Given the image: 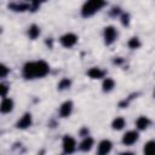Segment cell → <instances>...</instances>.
I'll use <instances>...</instances> for the list:
<instances>
[{
	"label": "cell",
	"mask_w": 155,
	"mask_h": 155,
	"mask_svg": "<svg viewBox=\"0 0 155 155\" xmlns=\"http://www.w3.org/2000/svg\"><path fill=\"white\" fill-rule=\"evenodd\" d=\"M140 46V41H139V39L138 38H131L130 39V41H128V47L130 48H138Z\"/></svg>",
	"instance_id": "d6986e66"
},
{
	"label": "cell",
	"mask_w": 155,
	"mask_h": 155,
	"mask_svg": "<svg viewBox=\"0 0 155 155\" xmlns=\"http://www.w3.org/2000/svg\"><path fill=\"white\" fill-rule=\"evenodd\" d=\"M125 125H126V121H125V119L121 117V116L114 119V120H113V124H111L113 128H114V130H117V131H119V130H122V128L125 127Z\"/></svg>",
	"instance_id": "2e32d148"
},
{
	"label": "cell",
	"mask_w": 155,
	"mask_h": 155,
	"mask_svg": "<svg viewBox=\"0 0 155 155\" xmlns=\"http://www.w3.org/2000/svg\"><path fill=\"white\" fill-rule=\"evenodd\" d=\"M71 111H73V103H71L70 101L64 102V103L61 105V108H59V115H61L62 117H68V116H70Z\"/></svg>",
	"instance_id": "9c48e42d"
},
{
	"label": "cell",
	"mask_w": 155,
	"mask_h": 155,
	"mask_svg": "<svg viewBox=\"0 0 155 155\" xmlns=\"http://www.w3.org/2000/svg\"><path fill=\"white\" fill-rule=\"evenodd\" d=\"M62 147H63V151L67 153V154H71L75 151L76 149V142L75 139L71 137V136H68L65 134L63 137V140H62Z\"/></svg>",
	"instance_id": "277c9868"
},
{
	"label": "cell",
	"mask_w": 155,
	"mask_h": 155,
	"mask_svg": "<svg viewBox=\"0 0 155 155\" xmlns=\"http://www.w3.org/2000/svg\"><path fill=\"white\" fill-rule=\"evenodd\" d=\"M105 5V0H87L81 8L82 17H91Z\"/></svg>",
	"instance_id": "7a4b0ae2"
},
{
	"label": "cell",
	"mask_w": 155,
	"mask_h": 155,
	"mask_svg": "<svg viewBox=\"0 0 155 155\" xmlns=\"http://www.w3.org/2000/svg\"><path fill=\"white\" fill-rule=\"evenodd\" d=\"M0 69H1V74H0V76H1V78H5V76L7 75V73H8V68H7L6 65L2 64Z\"/></svg>",
	"instance_id": "44dd1931"
},
{
	"label": "cell",
	"mask_w": 155,
	"mask_h": 155,
	"mask_svg": "<svg viewBox=\"0 0 155 155\" xmlns=\"http://www.w3.org/2000/svg\"><path fill=\"white\" fill-rule=\"evenodd\" d=\"M59 42H61L62 46L69 48V47H73L78 42V36L75 34H73V33H67V34H64V35L61 36Z\"/></svg>",
	"instance_id": "5b68a950"
},
{
	"label": "cell",
	"mask_w": 155,
	"mask_h": 155,
	"mask_svg": "<svg viewBox=\"0 0 155 155\" xmlns=\"http://www.w3.org/2000/svg\"><path fill=\"white\" fill-rule=\"evenodd\" d=\"M114 87H115V81H114L113 79H110V78L104 79V81H103V84H102V88H103L104 92H109V91H111Z\"/></svg>",
	"instance_id": "9a60e30c"
},
{
	"label": "cell",
	"mask_w": 155,
	"mask_h": 155,
	"mask_svg": "<svg viewBox=\"0 0 155 155\" xmlns=\"http://www.w3.org/2000/svg\"><path fill=\"white\" fill-rule=\"evenodd\" d=\"M50 65L45 61H36V62H28L23 67V76L28 80L44 78L48 74Z\"/></svg>",
	"instance_id": "6da1fadb"
},
{
	"label": "cell",
	"mask_w": 155,
	"mask_h": 155,
	"mask_svg": "<svg viewBox=\"0 0 155 155\" xmlns=\"http://www.w3.org/2000/svg\"><path fill=\"white\" fill-rule=\"evenodd\" d=\"M111 148H113L111 142H110L109 139H103V140H101V142H99V144H98L97 153H98V154H101V155H105V154L110 153Z\"/></svg>",
	"instance_id": "ba28073f"
},
{
	"label": "cell",
	"mask_w": 155,
	"mask_h": 155,
	"mask_svg": "<svg viewBox=\"0 0 155 155\" xmlns=\"http://www.w3.org/2000/svg\"><path fill=\"white\" fill-rule=\"evenodd\" d=\"M143 153L147 155H155V140H149L144 144Z\"/></svg>",
	"instance_id": "5bb4252c"
},
{
	"label": "cell",
	"mask_w": 155,
	"mask_h": 155,
	"mask_svg": "<svg viewBox=\"0 0 155 155\" xmlns=\"http://www.w3.org/2000/svg\"><path fill=\"white\" fill-rule=\"evenodd\" d=\"M28 35H29L30 39H36L40 35V28L38 25H35V24L30 25L29 29H28Z\"/></svg>",
	"instance_id": "e0dca14e"
},
{
	"label": "cell",
	"mask_w": 155,
	"mask_h": 155,
	"mask_svg": "<svg viewBox=\"0 0 155 155\" xmlns=\"http://www.w3.org/2000/svg\"><path fill=\"white\" fill-rule=\"evenodd\" d=\"M31 122H33V119H31V114L30 113H25L16 124L17 128H21V130H25V128H29L31 126Z\"/></svg>",
	"instance_id": "52a82bcc"
},
{
	"label": "cell",
	"mask_w": 155,
	"mask_h": 155,
	"mask_svg": "<svg viewBox=\"0 0 155 155\" xmlns=\"http://www.w3.org/2000/svg\"><path fill=\"white\" fill-rule=\"evenodd\" d=\"M138 138H139V136H138L137 131H128L122 136L121 142L124 145H132L138 140Z\"/></svg>",
	"instance_id": "8992f818"
},
{
	"label": "cell",
	"mask_w": 155,
	"mask_h": 155,
	"mask_svg": "<svg viewBox=\"0 0 155 155\" xmlns=\"http://www.w3.org/2000/svg\"><path fill=\"white\" fill-rule=\"evenodd\" d=\"M87 74H88V76H90L91 79H102V78L104 76V71H103L102 69L97 68V67L91 68V69L87 71Z\"/></svg>",
	"instance_id": "4fadbf2b"
},
{
	"label": "cell",
	"mask_w": 155,
	"mask_h": 155,
	"mask_svg": "<svg viewBox=\"0 0 155 155\" xmlns=\"http://www.w3.org/2000/svg\"><path fill=\"white\" fill-rule=\"evenodd\" d=\"M149 125H150V120H149L147 116H139V117L137 119V121H136V126H137V128L140 130V131L147 130V128L149 127Z\"/></svg>",
	"instance_id": "7c38bea8"
},
{
	"label": "cell",
	"mask_w": 155,
	"mask_h": 155,
	"mask_svg": "<svg viewBox=\"0 0 155 155\" xmlns=\"http://www.w3.org/2000/svg\"><path fill=\"white\" fill-rule=\"evenodd\" d=\"M154 96H155V91H154Z\"/></svg>",
	"instance_id": "603a6c76"
},
{
	"label": "cell",
	"mask_w": 155,
	"mask_h": 155,
	"mask_svg": "<svg viewBox=\"0 0 155 155\" xmlns=\"http://www.w3.org/2000/svg\"><path fill=\"white\" fill-rule=\"evenodd\" d=\"M70 85H71V81H70L68 78H64V79H62V80L59 81L58 88H59V90H67V88L70 87Z\"/></svg>",
	"instance_id": "ac0fdd59"
},
{
	"label": "cell",
	"mask_w": 155,
	"mask_h": 155,
	"mask_svg": "<svg viewBox=\"0 0 155 155\" xmlns=\"http://www.w3.org/2000/svg\"><path fill=\"white\" fill-rule=\"evenodd\" d=\"M92 147H93V139L91 137H85L79 145L80 150H82V151H90L92 149Z\"/></svg>",
	"instance_id": "8fae6325"
},
{
	"label": "cell",
	"mask_w": 155,
	"mask_h": 155,
	"mask_svg": "<svg viewBox=\"0 0 155 155\" xmlns=\"http://www.w3.org/2000/svg\"><path fill=\"white\" fill-rule=\"evenodd\" d=\"M13 109V101L11 98H6L4 97L2 98V102H1V105H0V110L2 114H7L10 111H12Z\"/></svg>",
	"instance_id": "30bf717a"
},
{
	"label": "cell",
	"mask_w": 155,
	"mask_h": 155,
	"mask_svg": "<svg viewBox=\"0 0 155 155\" xmlns=\"http://www.w3.org/2000/svg\"><path fill=\"white\" fill-rule=\"evenodd\" d=\"M103 38H104V42L105 45H111L116 38H117V31L116 29L113 27V25H108L104 28V31H103Z\"/></svg>",
	"instance_id": "3957f363"
},
{
	"label": "cell",
	"mask_w": 155,
	"mask_h": 155,
	"mask_svg": "<svg viewBox=\"0 0 155 155\" xmlns=\"http://www.w3.org/2000/svg\"><path fill=\"white\" fill-rule=\"evenodd\" d=\"M0 88H1V96H2V98H4V97H6V94H7V91H8V87H7V85H5V84H1V85H0Z\"/></svg>",
	"instance_id": "ffe728a7"
},
{
	"label": "cell",
	"mask_w": 155,
	"mask_h": 155,
	"mask_svg": "<svg viewBox=\"0 0 155 155\" xmlns=\"http://www.w3.org/2000/svg\"><path fill=\"white\" fill-rule=\"evenodd\" d=\"M28 1H31V2H33V8H36V7L39 6V4H40L41 1H44V0H28Z\"/></svg>",
	"instance_id": "7402d4cb"
}]
</instances>
